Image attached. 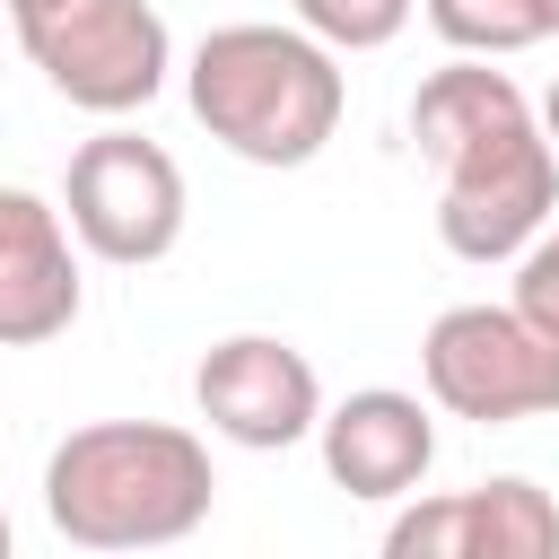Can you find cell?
<instances>
[{
	"mask_svg": "<svg viewBox=\"0 0 559 559\" xmlns=\"http://www.w3.org/2000/svg\"><path fill=\"white\" fill-rule=\"evenodd\" d=\"M411 140L445 175L437 183V236L454 262H515L542 236V218L559 210V157L542 140V114L480 52L419 79Z\"/></svg>",
	"mask_w": 559,
	"mask_h": 559,
	"instance_id": "obj_1",
	"label": "cell"
},
{
	"mask_svg": "<svg viewBox=\"0 0 559 559\" xmlns=\"http://www.w3.org/2000/svg\"><path fill=\"white\" fill-rule=\"evenodd\" d=\"M210 445L166 419H96L44 454V515L79 550H166L210 524Z\"/></svg>",
	"mask_w": 559,
	"mask_h": 559,
	"instance_id": "obj_2",
	"label": "cell"
},
{
	"mask_svg": "<svg viewBox=\"0 0 559 559\" xmlns=\"http://www.w3.org/2000/svg\"><path fill=\"white\" fill-rule=\"evenodd\" d=\"M183 105L192 122L236 148L245 166H306L323 157V140L341 131V61L332 44H314L306 26H210L183 61Z\"/></svg>",
	"mask_w": 559,
	"mask_h": 559,
	"instance_id": "obj_3",
	"label": "cell"
},
{
	"mask_svg": "<svg viewBox=\"0 0 559 559\" xmlns=\"http://www.w3.org/2000/svg\"><path fill=\"white\" fill-rule=\"evenodd\" d=\"M9 17H17L26 61L52 79V96L105 122L140 114L175 70V35L148 0H26Z\"/></svg>",
	"mask_w": 559,
	"mask_h": 559,
	"instance_id": "obj_4",
	"label": "cell"
},
{
	"mask_svg": "<svg viewBox=\"0 0 559 559\" xmlns=\"http://www.w3.org/2000/svg\"><path fill=\"white\" fill-rule=\"evenodd\" d=\"M419 384L445 419H542L559 411V341L515 306H445L419 341Z\"/></svg>",
	"mask_w": 559,
	"mask_h": 559,
	"instance_id": "obj_5",
	"label": "cell"
},
{
	"mask_svg": "<svg viewBox=\"0 0 559 559\" xmlns=\"http://www.w3.org/2000/svg\"><path fill=\"white\" fill-rule=\"evenodd\" d=\"M61 218L96 262H122V271L166 262L183 236V166L140 131H96L70 148Z\"/></svg>",
	"mask_w": 559,
	"mask_h": 559,
	"instance_id": "obj_6",
	"label": "cell"
},
{
	"mask_svg": "<svg viewBox=\"0 0 559 559\" xmlns=\"http://www.w3.org/2000/svg\"><path fill=\"white\" fill-rule=\"evenodd\" d=\"M192 402H201L210 437H227V445H245V454H288V445H306L314 419H323V376H314V358H306L297 341H280V332H227V341L201 349Z\"/></svg>",
	"mask_w": 559,
	"mask_h": 559,
	"instance_id": "obj_7",
	"label": "cell"
},
{
	"mask_svg": "<svg viewBox=\"0 0 559 559\" xmlns=\"http://www.w3.org/2000/svg\"><path fill=\"white\" fill-rule=\"evenodd\" d=\"M393 559H559V498L533 489L524 472H498L480 489L419 498L384 524Z\"/></svg>",
	"mask_w": 559,
	"mask_h": 559,
	"instance_id": "obj_8",
	"label": "cell"
},
{
	"mask_svg": "<svg viewBox=\"0 0 559 559\" xmlns=\"http://www.w3.org/2000/svg\"><path fill=\"white\" fill-rule=\"evenodd\" d=\"M70 323H79V236L44 192L0 183V349H44Z\"/></svg>",
	"mask_w": 559,
	"mask_h": 559,
	"instance_id": "obj_9",
	"label": "cell"
},
{
	"mask_svg": "<svg viewBox=\"0 0 559 559\" xmlns=\"http://www.w3.org/2000/svg\"><path fill=\"white\" fill-rule=\"evenodd\" d=\"M314 445H323V472L332 489L349 498H411L437 463V419L419 393H393V384H367L349 402H332L314 419Z\"/></svg>",
	"mask_w": 559,
	"mask_h": 559,
	"instance_id": "obj_10",
	"label": "cell"
},
{
	"mask_svg": "<svg viewBox=\"0 0 559 559\" xmlns=\"http://www.w3.org/2000/svg\"><path fill=\"white\" fill-rule=\"evenodd\" d=\"M428 26L454 44V52H533L550 35V0H428Z\"/></svg>",
	"mask_w": 559,
	"mask_h": 559,
	"instance_id": "obj_11",
	"label": "cell"
},
{
	"mask_svg": "<svg viewBox=\"0 0 559 559\" xmlns=\"http://www.w3.org/2000/svg\"><path fill=\"white\" fill-rule=\"evenodd\" d=\"M419 0H297V26L332 52H384L402 26H411Z\"/></svg>",
	"mask_w": 559,
	"mask_h": 559,
	"instance_id": "obj_12",
	"label": "cell"
},
{
	"mask_svg": "<svg viewBox=\"0 0 559 559\" xmlns=\"http://www.w3.org/2000/svg\"><path fill=\"white\" fill-rule=\"evenodd\" d=\"M515 314H533L559 341V210L542 218V236L515 253Z\"/></svg>",
	"mask_w": 559,
	"mask_h": 559,
	"instance_id": "obj_13",
	"label": "cell"
},
{
	"mask_svg": "<svg viewBox=\"0 0 559 559\" xmlns=\"http://www.w3.org/2000/svg\"><path fill=\"white\" fill-rule=\"evenodd\" d=\"M542 140H550V157H559V79H550V96H542Z\"/></svg>",
	"mask_w": 559,
	"mask_h": 559,
	"instance_id": "obj_14",
	"label": "cell"
},
{
	"mask_svg": "<svg viewBox=\"0 0 559 559\" xmlns=\"http://www.w3.org/2000/svg\"><path fill=\"white\" fill-rule=\"evenodd\" d=\"M550 35H559V0H550Z\"/></svg>",
	"mask_w": 559,
	"mask_h": 559,
	"instance_id": "obj_15",
	"label": "cell"
},
{
	"mask_svg": "<svg viewBox=\"0 0 559 559\" xmlns=\"http://www.w3.org/2000/svg\"><path fill=\"white\" fill-rule=\"evenodd\" d=\"M0 550H9V515H0Z\"/></svg>",
	"mask_w": 559,
	"mask_h": 559,
	"instance_id": "obj_16",
	"label": "cell"
},
{
	"mask_svg": "<svg viewBox=\"0 0 559 559\" xmlns=\"http://www.w3.org/2000/svg\"><path fill=\"white\" fill-rule=\"evenodd\" d=\"M0 9H26V0H0Z\"/></svg>",
	"mask_w": 559,
	"mask_h": 559,
	"instance_id": "obj_17",
	"label": "cell"
}]
</instances>
